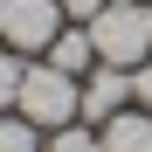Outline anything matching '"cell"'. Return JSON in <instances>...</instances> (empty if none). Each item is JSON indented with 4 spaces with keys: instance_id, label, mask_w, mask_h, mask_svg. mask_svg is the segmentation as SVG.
I'll return each instance as SVG.
<instances>
[{
    "instance_id": "1",
    "label": "cell",
    "mask_w": 152,
    "mask_h": 152,
    "mask_svg": "<svg viewBox=\"0 0 152 152\" xmlns=\"http://www.w3.org/2000/svg\"><path fill=\"white\" fill-rule=\"evenodd\" d=\"M14 111L28 118V124H42V132H62V124H76V118H83V90H76V76H69V69L42 62V69H28V76H21Z\"/></svg>"
},
{
    "instance_id": "2",
    "label": "cell",
    "mask_w": 152,
    "mask_h": 152,
    "mask_svg": "<svg viewBox=\"0 0 152 152\" xmlns=\"http://www.w3.org/2000/svg\"><path fill=\"white\" fill-rule=\"evenodd\" d=\"M90 48H97V62H111V69H138L152 56V7H104L90 21Z\"/></svg>"
},
{
    "instance_id": "3",
    "label": "cell",
    "mask_w": 152,
    "mask_h": 152,
    "mask_svg": "<svg viewBox=\"0 0 152 152\" xmlns=\"http://www.w3.org/2000/svg\"><path fill=\"white\" fill-rule=\"evenodd\" d=\"M62 35V0H7V42L21 48H48Z\"/></svg>"
},
{
    "instance_id": "4",
    "label": "cell",
    "mask_w": 152,
    "mask_h": 152,
    "mask_svg": "<svg viewBox=\"0 0 152 152\" xmlns=\"http://www.w3.org/2000/svg\"><path fill=\"white\" fill-rule=\"evenodd\" d=\"M124 104H132V69L97 62V69H90V83H83V124H104V118H118Z\"/></svg>"
},
{
    "instance_id": "5",
    "label": "cell",
    "mask_w": 152,
    "mask_h": 152,
    "mask_svg": "<svg viewBox=\"0 0 152 152\" xmlns=\"http://www.w3.org/2000/svg\"><path fill=\"white\" fill-rule=\"evenodd\" d=\"M97 138H104V152H152V111H118V118H104Z\"/></svg>"
},
{
    "instance_id": "6",
    "label": "cell",
    "mask_w": 152,
    "mask_h": 152,
    "mask_svg": "<svg viewBox=\"0 0 152 152\" xmlns=\"http://www.w3.org/2000/svg\"><path fill=\"white\" fill-rule=\"evenodd\" d=\"M48 62L69 69V76H90L97 69V48H90V28H62L56 42H48Z\"/></svg>"
},
{
    "instance_id": "7",
    "label": "cell",
    "mask_w": 152,
    "mask_h": 152,
    "mask_svg": "<svg viewBox=\"0 0 152 152\" xmlns=\"http://www.w3.org/2000/svg\"><path fill=\"white\" fill-rule=\"evenodd\" d=\"M0 152H42V124H28V118H0Z\"/></svg>"
},
{
    "instance_id": "8",
    "label": "cell",
    "mask_w": 152,
    "mask_h": 152,
    "mask_svg": "<svg viewBox=\"0 0 152 152\" xmlns=\"http://www.w3.org/2000/svg\"><path fill=\"white\" fill-rule=\"evenodd\" d=\"M48 152H104V138H97V132H90V124H83V118H76V124H62V132H56V138H48Z\"/></svg>"
},
{
    "instance_id": "9",
    "label": "cell",
    "mask_w": 152,
    "mask_h": 152,
    "mask_svg": "<svg viewBox=\"0 0 152 152\" xmlns=\"http://www.w3.org/2000/svg\"><path fill=\"white\" fill-rule=\"evenodd\" d=\"M21 76H28V69H21V56H0V111L21 97Z\"/></svg>"
},
{
    "instance_id": "10",
    "label": "cell",
    "mask_w": 152,
    "mask_h": 152,
    "mask_svg": "<svg viewBox=\"0 0 152 152\" xmlns=\"http://www.w3.org/2000/svg\"><path fill=\"white\" fill-rule=\"evenodd\" d=\"M132 104H138V111H152V56L132 69Z\"/></svg>"
},
{
    "instance_id": "11",
    "label": "cell",
    "mask_w": 152,
    "mask_h": 152,
    "mask_svg": "<svg viewBox=\"0 0 152 152\" xmlns=\"http://www.w3.org/2000/svg\"><path fill=\"white\" fill-rule=\"evenodd\" d=\"M104 7H111V0H62V14H69V21H97Z\"/></svg>"
},
{
    "instance_id": "12",
    "label": "cell",
    "mask_w": 152,
    "mask_h": 152,
    "mask_svg": "<svg viewBox=\"0 0 152 152\" xmlns=\"http://www.w3.org/2000/svg\"><path fill=\"white\" fill-rule=\"evenodd\" d=\"M0 35H7V0H0Z\"/></svg>"
},
{
    "instance_id": "13",
    "label": "cell",
    "mask_w": 152,
    "mask_h": 152,
    "mask_svg": "<svg viewBox=\"0 0 152 152\" xmlns=\"http://www.w3.org/2000/svg\"><path fill=\"white\" fill-rule=\"evenodd\" d=\"M111 7H132V0H111Z\"/></svg>"
}]
</instances>
